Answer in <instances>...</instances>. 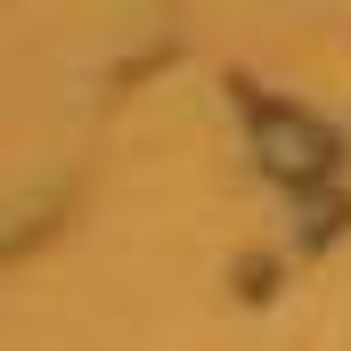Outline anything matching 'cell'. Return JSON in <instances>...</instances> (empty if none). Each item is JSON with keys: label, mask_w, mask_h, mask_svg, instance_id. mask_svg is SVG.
<instances>
[{"label": "cell", "mask_w": 351, "mask_h": 351, "mask_svg": "<svg viewBox=\"0 0 351 351\" xmlns=\"http://www.w3.org/2000/svg\"><path fill=\"white\" fill-rule=\"evenodd\" d=\"M262 131H269V164H278L286 180L327 172V156H335V139H327V131H311V123H302V114H286V106L262 114Z\"/></svg>", "instance_id": "1"}]
</instances>
